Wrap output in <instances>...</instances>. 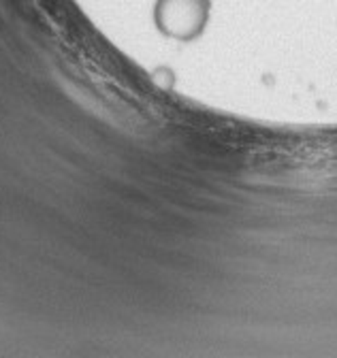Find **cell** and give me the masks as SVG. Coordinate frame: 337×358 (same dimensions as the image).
Returning <instances> with one entry per match:
<instances>
[{
    "instance_id": "obj_1",
    "label": "cell",
    "mask_w": 337,
    "mask_h": 358,
    "mask_svg": "<svg viewBox=\"0 0 337 358\" xmlns=\"http://www.w3.org/2000/svg\"><path fill=\"white\" fill-rule=\"evenodd\" d=\"M205 5L201 0H162L158 5V24L171 34H190L201 28Z\"/></svg>"
}]
</instances>
